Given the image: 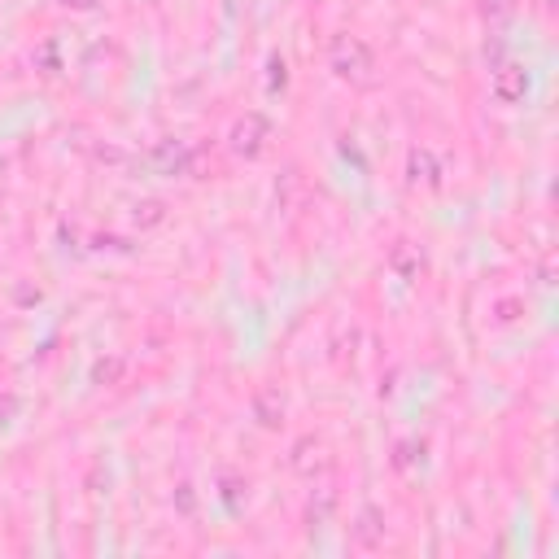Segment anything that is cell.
<instances>
[{
  "instance_id": "obj_1",
  "label": "cell",
  "mask_w": 559,
  "mask_h": 559,
  "mask_svg": "<svg viewBox=\"0 0 559 559\" xmlns=\"http://www.w3.org/2000/svg\"><path fill=\"white\" fill-rule=\"evenodd\" d=\"M328 70L341 83H354V88H367L376 79V57L372 49L359 40V35H337L328 44Z\"/></svg>"
},
{
  "instance_id": "obj_2",
  "label": "cell",
  "mask_w": 559,
  "mask_h": 559,
  "mask_svg": "<svg viewBox=\"0 0 559 559\" xmlns=\"http://www.w3.org/2000/svg\"><path fill=\"white\" fill-rule=\"evenodd\" d=\"M271 145V123L263 114H241L232 123V132H228V149L236 153V158H245V162H254V158H263Z\"/></svg>"
},
{
  "instance_id": "obj_3",
  "label": "cell",
  "mask_w": 559,
  "mask_h": 559,
  "mask_svg": "<svg viewBox=\"0 0 559 559\" xmlns=\"http://www.w3.org/2000/svg\"><path fill=\"white\" fill-rule=\"evenodd\" d=\"M145 166L153 175H193V166H197V149L188 145V140H175V136H166L158 140L149 153H145Z\"/></svg>"
},
{
  "instance_id": "obj_4",
  "label": "cell",
  "mask_w": 559,
  "mask_h": 559,
  "mask_svg": "<svg viewBox=\"0 0 559 559\" xmlns=\"http://www.w3.org/2000/svg\"><path fill=\"white\" fill-rule=\"evenodd\" d=\"M525 92H529V70L525 66H516V62H503L494 70V97L503 101V105H516V101H525Z\"/></svg>"
},
{
  "instance_id": "obj_5",
  "label": "cell",
  "mask_w": 559,
  "mask_h": 559,
  "mask_svg": "<svg viewBox=\"0 0 559 559\" xmlns=\"http://www.w3.org/2000/svg\"><path fill=\"white\" fill-rule=\"evenodd\" d=\"M293 472H297V477H315V472H324L328 468V446L324 442H319V437H302V442H297L293 446Z\"/></svg>"
},
{
  "instance_id": "obj_6",
  "label": "cell",
  "mask_w": 559,
  "mask_h": 559,
  "mask_svg": "<svg viewBox=\"0 0 559 559\" xmlns=\"http://www.w3.org/2000/svg\"><path fill=\"white\" fill-rule=\"evenodd\" d=\"M407 180L424 184V188H442V171H437V158L428 149H411L407 153Z\"/></svg>"
},
{
  "instance_id": "obj_7",
  "label": "cell",
  "mask_w": 559,
  "mask_h": 559,
  "mask_svg": "<svg viewBox=\"0 0 559 559\" xmlns=\"http://www.w3.org/2000/svg\"><path fill=\"white\" fill-rule=\"evenodd\" d=\"M254 415H258V424H263V428H280V420H284L280 389H271V385L258 389V394H254Z\"/></svg>"
},
{
  "instance_id": "obj_8",
  "label": "cell",
  "mask_w": 559,
  "mask_h": 559,
  "mask_svg": "<svg viewBox=\"0 0 559 559\" xmlns=\"http://www.w3.org/2000/svg\"><path fill=\"white\" fill-rule=\"evenodd\" d=\"M389 267H394L402 280H420V271H424V254H420L415 245L402 241V245H394V254H389Z\"/></svg>"
},
{
  "instance_id": "obj_9",
  "label": "cell",
  "mask_w": 559,
  "mask_h": 559,
  "mask_svg": "<svg viewBox=\"0 0 559 559\" xmlns=\"http://www.w3.org/2000/svg\"><path fill=\"white\" fill-rule=\"evenodd\" d=\"M354 533H359V542H363V546H376L380 538H385V525H380V516H376L372 507H367L363 516H359V525H354Z\"/></svg>"
},
{
  "instance_id": "obj_10",
  "label": "cell",
  "mask_w": 559,
  "mask_h": 559,
  "mask_svg": "<svg viewBox=\"0 0 559 559\" xmlns=\"http://www.w3.org/2000/svg\"><path fill=\"white\" fill-rule=\"evenodd\" d=\"M481 14H485V22H507L516 14V0H481Z\"/></svg>"
},
{
  "instance_id": "obj_11",
  "label": "cell",
  "mask_w": 559,
  "mask_h": 559,
  "mask_svg": "<svg viewBox=\"0 0 559 559\" xmlns=\"http://www.w3.org/2000/svg\"><path fill=\"white\" fill-rule=\"evenodd\" d=\"M241 490H245L241 477H223V503H228V511H241V507H245Z\"/></svg>"
},
{
  "instance_id": "obj_12",
  "label": "cell",
  "mask_w": 559,
  "mask_h": 559,
  "mask_svg": "<svg viewBox=\"0 0 559 559\" xmlns=\"http://www.w3.org/2000/svg\"><path fill=\"white\" fill-rule=\"evenodd\" d=\"M332 503H337V498H332V490H319V503L311 498V525H328Z\"/></svg>"
},
{
  "instance_id": "obj_13",
  "label": "cell",
  "mask_w": 559,
  "mask_h": 559,
  "mask_svg": "<svg viewBox=\"0 0 559 559\" xmlns=\"http://www.w3.org/2000/svg\"><path fill=\"white\" fill-rule=\"evenodd\" d=\"M166 214H162V201H140L136 206V223L140 228H153V223H162Z\"/></svg>"
},
{
  "instance_id": "obj_14",
  "label": "cell",
  "mask_w": 559,
  "mask_h": 559,
  "mask_svg": "<svg viewBox=\"0 0 559 559\" xmlns=\"http://www.w3.org/2000/svg\"><path fill=\"white\" fill-rule=\"evenodd\" d=\"M267 70H271V75H267V88H271V92H280L284 83H289V66H284V57H271Z\"/></svg>"
},
{
  "instance_id": "obj_15",
  "label": "cell",
  "mask_w": 559,
  "mask_h": 559,
  "mask_svg": "<svg viewBox=\"0 0 559 559\" xmlns=\"http://www.w3.org/2000/svg\"><path fill=\"white\" fill-rule=\"evenodd\" d=\"M118 376H123V363H118V359L97 363V372H92V380H97V385H110V380H118Z\"/></svg>"
},
{
  "instance_id": "obj_16",
  "label": "cell",
  "mask_w": 559,
  "mask_h": 559,
  "mask_svg": "<svg viewBox=\"0 0 559 559\" xmlns=\"http://www.w3.org/2000/svg\"><path fill=\"white\" fill-rule=\"evenodd\" d=\"M18 420V398L14 394H0V428H9Z\"/></svg>"
},
{
  "instance_id": "obj_17",
  "label": "cell",
  "mask_w": 559,
  "mask_h": 559,
  "mask_svg": "<svg viewBox=\"0 0 559 559\" xmlns=\"http://www.w3.org/2000/svg\"><path fill=\"white\" fill-rule=\"evenodd\" d=\"M53 5L70 9V14H92V9H101V0H53Z\"/></svg>"
}]
</instances>
